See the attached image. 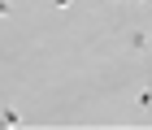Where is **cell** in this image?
<instances>
[{"label":"cell","mask_w":152,"mask_h":130,"mask_svg":"<svg viewBox=\"0 0 152 130\" xmlns=\"http://www.w3.org/2000/svg\"><path fill=\"white\" fill-rule=\"evenodd\" d=\"M0 126H22V113H18L13 104H4L0 108Z\"/></svg>","instance_id":"1"},{"label":"cell","mask_w":152,"mask_h":130,"mask_svg":"<svg viewBox=\"0 0 152 130\" xmlns=\"http://www.w3.org/2000/svg\"><path fill=\"white\" fill-rule=\"evenodd\" d=\"M130 48H135V52H143V48H148V35H143V31H130Z\"/></svg>","instance_id":"2"},{"label":"cell","mask_w":152,"mask_h":130,"mask_svg":"<svg viewBox=\"0 0 152 130\" xmlns=\"http://www.w3.org/2000/svg\"><path fill=\"white\" fill-rule=\"evenodd\" d=\"M135 108H143V113L152 108V87H148V91H139V95H135Z\"/></svg>","instance_id":"3"},{"label":"cell","mask_w":152,"mask_h":130,"mask_svg":"<svg viewBox=\"0 0 152 130\" xmlns=\"http://www.w3.org/2000/svg\"><path fill=\"white\" fill-rule=\"evenodd\" d=\"M74 0H48V9H70Z\"/></svg>","instance_id":"4"},{"label":"cell","mask_w":152,"mask_h":130,"mask_svg":"<svg viewBox=\"0 0 152 130\" xmlns=\"http://www.w3.org/2000/svg\"><path fill=\"white\" fill-rule=\"evenodd\" d=\"M9 13H13V4H9V0H0V17H9Z\"/></svg>","instance_id":"5"},{"label":"cell","mask_w":152,"mask_h":130,"mask_svg":"<svg viewBox=\"0 0 152 130\" xmlns=\"http://www.w3.org/2000/svg\"><path fill=\"white\" fill-rule=\"evenodd\" d=\"M139 4H143V0H139Z\"/></svg>","instance_id":"6"}]
</instances>
